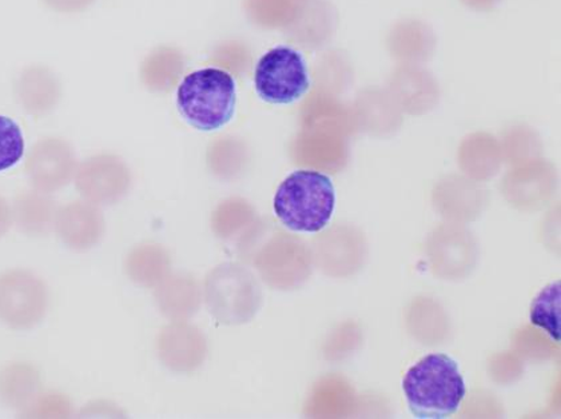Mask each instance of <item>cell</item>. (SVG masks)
<instances>
[{"instance_id":"1f68e13d","label":"cell","mask_w":561,"mask_h":419,"mask_svg":"<svg viewBox=\"0 0 561 419\" xmlns=\"http://www.w3.org/2000/svg\"><path fill=\"white\" fill-rule=\"evenodd\" d=\"M313 88L340 96L355 82V66L343 50H329L316 60Z\"/></svg>"},{"instance_id":"ba28073f","label":"cell","mask_w":561,"mask_h":419,"mask_svg":"<svg viewBox=\"0 0 561 419\" xmlns=\"http://www.w3.org/2000/svg\"><path fill=\"white\" fill-rule=\"evenodd\" d=\"M259 95L273 105H289L309 89L308 67L301 54L290 47H276L260 59L254 72Z\"/></svg>"},{"instance_id":"9a60e30c","label":"cell","mask_w":561,"mask_h":419,"mask_svg":"<svg viewBox=\"0 0 561 419\" xmlns=\"http://www.w3.org/2000/svg\"><path fill=\"white\" fill-rule=\"evenodd\" d=\"M432 202L444 220L466 224L483 214L490 203V193L481 182L467 175L450 174L433 188Z\"/></svg>"},{"instance_id":"cb8c5ba5","label":"cell","mask_w":561,"mask_h":419,"mask_svg":"<svg viewBox=\"0 0 561 419\" xmlns=\"http://www.w3.org/2000/svg\"><path fill=\"white\" fill-rule=\"evenodd\" d=\"M461 172L468 178L486 182L495 178L504 160L499 139L488 132H473L462 139L457 154Z\"/></svg>"},{"instance_id":"3957f363","label":"cell","mask_w":561,"mask_h":419,"mask_svg":"<svg viewBox=\"0 0 561 419\" xmlns=\"http://www.w3.org/2000/svg\"><path fill=\"white\" fill-rule=\"evenodd\" d=\"M402 391L412 415L445 419L459 411L467 387L459 364L447 354H430L408 370Z\"/></svg>"},{"instance_id":"b9f144b4","label":"cell","mask_w":561,"mask_h":419,"mask_svg":"<svg viewBox=\"0 0 561 419\" xmlns=\"http://www.w3.org/2000/svg\"><path fill=\"white\" fill-rule=\"evenodd\" d=\"M469 9L476 11H490L495 9L500 0H461Z\"/></svg>"},{"instance_id":"9c48e42d","label":"cell","mask_w":561,"mask_h":419,"mask_svg":"<svg viewBox=\"0 0 561 419\" xmlns=\"http://www.w3.org/2000/svg\"><path fill=\"white\" fill-rule=\"evenodd\" d=\"M310 252L316 269L322 275L350 278L363 269L368 258V243L358 228L335 223L314 236Z\"/></svg>"},{"instance_id":"74e56055","label":"cell","mask_w":561,"mask_h":419,"mask_svg":"<svg viewBox=\"0 0 561 419\" xmlns=\"http://www.w3.org/2000/svg\"><path fill=\"white\" fill-rule=\"evenodd\" d=\"M23 131L14 119L0 115V173L14 167L24 155Z\"/></svg>"},{"instance_id":"52a82bcc","label":"cell","mask_w":561,"mask_h":419,"mask_svg":"<svg viewBox=\"0 0 561 419\" xmlns=\"http://www.w3.org/2000/svg\"><path fill=\"white\" fill-rule=\"evenodd\" d=\"M50 293L44 279L24 269L0 275V321L15 330L33 329L45 319Z\"/></svg>"},{"instance_id":"d6986e66","label":"cell","mask_w":561,"mask_h":419,"mask_svg":"<svg viewBox=\"0 0 561 419\" xmlns=\"http://www.w3.org/2000/svg\"><path fill=\"white\" fill-rule=\"evenodd\" d=\"M358 131L374 137H389L398 132L404 121L398 102L387 89L367 88L359 91L352 105Z\"/></svg>"},{"instance_id":"d6a6232c","label":"cell","mask_w":561,"mask_h":419,"mask_svg":"<svg viewBox=\"0 0 561 419\" xmlns=\"http://www.w3.org/2000/svg\"><path fill=\"white\" fill-rule=\"evenodd\" d=\"M502 153L504 162L514 167L542 155V141L538 132L527 125H514L503 133Z\"/></svg>"},{"instance_id":"8d00e7d4","label":"cell","mask_w":561,"mask_h":419,"mask_svg":"<svg viewBox=\"0 0 561 419\" xmlns=\"http://www.w3.org/2000/svg\"><path fill=\"white\" fill-rule=\"evenodd\" d=\"M210 60L231 77L248 74L253 66V54L250 47L242 40H225L213 51Z\"/></svg>"},{"instance_id":"7c38bea8","label":"cell","mask_w":561,"mask_h":419,"mask_svg":"<svg viewBox=\"0 0 561 419\" xmlns=\"http://www.w3.org/2000/svg\"><path fill=\"white\" fill-rule=\"evenodd\" d=\"M558 184L557 167L539 158L512 167L500 188L512 208L534 212L550 205L557 194Z\"/></svg>"},{"instance_id":"ab89813d","label":"cell","mask_w":561,"mask_h":419,"mask_svg":"<svg viewBox=\"0 0 561 419\" xmlns=\"http://www.w3.org/2000/svg\"><path fill=\"white\" fill-rule=\"evenodd\" d=\"M94 0H44L48 9L62 14H76V12L87 10Z\"/></svg>"},{"instance_id":"ffe728a7","label":"cell","mask_w":561,"mask_h":419,"mask_svg":"<svg viewBox=\"0 0 561 419\" xmlns=\"http://www.w3.org/2000/svg\"><path fill=\"white\" fill-rule=\"evenodd\" d=\"M358 408L357 394L351 382L340 374H327L310 388L304 415L308 418H350Z\"/></svg>"},{"instance_id":"277c9868","label":"cell","mask_w":561,"mask_h":419,"mask_svg":"<svg viewBox=\"0 0 561 419\" xmlns=\"http://www.w3.org/2000/svg\"><path fill=\"white\" fill-rule=\"evenodd\" d=\"M273 208L278 221L291 232L320 233L335 210L332 179L316 170H297L278 186Z\"/></svg>"},{"instance_id":"7402d4cb","label":"cell","mask_w":561,"mask_h":419,"mask_svg":"<svg viewBox=\"0 0 561 419\" xmlns=\"http://www.w3.org/2000/svg\"><path fill=\"white\" fill-rule=\"evenodd\" d=\"M15 96L24 112L33 117H44L62 98V84L48 67L28 66L16 78Z\"/></svg>"},{"instance_id":"f35d334b","label":"cell","mask_w":561,"mask_h":419,"mask_svg":"<svg viewBox=\"0 0 561 419\" xmlns=\"http://www.w3.org/2000/svg\"><path fill=\"white\" fill-rule=\"evenodd\" d=\"M71 411L70 400L62 394L48 393L39 394L22 415L34 418H69Z\"/></svg>"},{"instance_id":"7a4b0ae2","label":"cell","mask_w":561,"mask_h":419,"mask_svg":"<svg viewBox=\"0 0 561 419\" xmlns=\"http://www.w3.org/2000/svg\"><path fill=\"white\" fill-rule=\"evenodd\" d=\"M237 246L241 258L274 290L300 289L313 275L308 243L271 221L259 218Z\"/></svg>"},{"instance_id":"5bb4252c","label":"cell","mask_w":561,"mask_h":419,"mask_svg":"<svg viewBox=\"0 0 561 419\" xmlns=\"http://www.w3.org/2000/svg\"><path fill=\"white\" fill-rule=\"evenodd\" d=\"M157 356L164 368L188 374L204 366L209 344L203 330L187 321L170 322L156 339Z\"/></svg>"},{"instance_id":"83f0119b","label":"cell","mask_w":561,"mask_h":419,"mask_svg":"<svg viewBox=\"0 0 561 419\" xmlns=\"http://www.w3.org/2000/svg\"><path fill=\"white\" fill-rule=\"evenodd\" d=\"M185 67V56L179 48L160 46L154 48L140 65V81L151 93H169L179 84Z\"/></svg>"},{"instance_id":"30bf717a","label":"cell","mask_w":561,"mask_h":419,"mask_svg":"<svg viewBox=\"0 0 561 419\" xmlns=\"http://www.w3.org/2000/svg\"><path fill=\"white\" fill-rule=\"evenodd\" d=\"M425 248L432 271L447 281L466 279L478 264V241L465 224H440L430 234Z\"/></svg>"},{"instance_id":"44dd1931","label":"cell","mask_w":561,"mask_h":419,"mask_svg":"<svg viewBox=\"0 0 561 419\" xmlns=\"http://www.w3.org/2000/svg\"><path fill=\"white\" fill-rule=\"evenodd\" d=\"M154 301L170 322L192 319L204 303L203 284L185 272H172L154 288Z\"/></svg>"},{"instance_id":"ac0fdd59","label":"cell","mask_w":561,"mask_h":419,"mask_svg":"<svg viewBox=\"0 0 561 419\" xmlns=\"http://www.w3.org/2000/svg\"><path fill=\"white\" fill-rule=\"evenodd\" d=\"M339 23V11L329 0H302L284 34L293 45L316 51L331 44Z\"/></svg>"},{"instance_id":"836d02e7","label":"cell","mask_w":561,"mask_h":419,"mask_svg":"<svg viewBox=\"0 0 561 419\" xmlns=\"http://www.w3.org/2000/svg\"><path fill=\"white\" fill-rule=\"evenodd\" d=\"M302 0H243V9L255 26L284 30L289 26Z\"/></svg>"},{"instance_id":"5b68a950","label":"cell","mask_w":561,"mask_h":419,"mask_svg":"<svg viewBox=\"0 0 561 419\" xmlns=\"http://www.w3.org/2000/svg\"><path fill=\"white\" fill-rule=\"evenodd\" d=\"M236 105L234 78L216 67L192 72L176 90L182 118L199 131H215L228 125Z\"/></svg>"},{"instance_id":"d4e9b609","label":"cell","mask_w":561,"mask_h":419,"mask_svg":"<svg viewBox=\"0 0 561 419\" xmlns=\"http://www.w3.org/2000/svg\"><path fill=\"white\" fill-rule=\"evenodd\" d=\"M172 270V254L160 243H139L125 258L126 276L140 288L154 289Z\"/></svg>"},{"instance_id":"f1b7e54d","label":"cell","mask_w":561,"mask_h":419,"mask_svg":"<svg viewBox=\"0 0 561 419\" xmlns=\"http://www.w3.org/2000/svg\"><path fill=\"white\" fill-rule=\"evenodd\" d=\"M257 220V210L249 200L231 197L224 199L213 210L210 228L218 240L238 243Z\"/></svg>"},{"instance_id":"484cf974","label":"cell","mask_w":561,"mask_h":419,"mask_svg":"<svg viewBox=\"0 0 561 419\" xmlns=\"http://www.w3.org/2000/svg\"><path fill=\"white\" fill-rule=\"evenodd\" d=\"M252 153L249 144L236 136H222L211 141L206 150V166L213 177L236 182L247 174Z\"/></svg>"},{"instance_id":"8992f818","label":"cell","mask_w":561,"mask_h":419,"mask_svg":"<svg viewBox=\"0 0 561 419\" xmlns=\"http://www.w3.org/2000/svg\"><path fill=\"white\" fill-rule=\"evenodd\" d=\"M203 289L207 312L227 326L249 324L264 303L257 276L243 264L224 263L213 267Z\"/></svg>"},{"instance_id":"4fadbf2b","label":"cell","mask_w":561,"mask_h":419,"mask_svg":"<svg viewBox=\"0 0 561 419\" xmlns=\"http://www.w3.org/2000/svg\"><path fill=\"white\" fill-rule=\"evenodd\" d=\"M24 168L35 190L53 194L75 181L78 161L69 142L58 137H46L28 151Z\"/></svg>"},{"instance_id":"6da1fadb","label":"cell","mask_w":561,"mask_h":419,"mask_svg":"<svg viewBox=\"0 0 561 419\" xmlns=\"http://www.w3.org/2000/svg\"><path fill=\"white\" fill-rule=\"evenodd\" d=\"M357 132L352 106L313 88L300 107V130L291 139L290 160L297 167L324 174L344 172L351 160V138Z\"/></svg>"},{"instance_id":"603a6c76","label":"cell","mask_w":561,"mask_h":419,"mask_svg":"<svg viewBox=\"0 0 561 419\" xmlns=\"http://www.w3.org/2000/svg\"><path fill=\"white\" fill-rule=\"evenodd\" d=\"M437 38L428 23L420 20L396 22L387 35V48L400 65H423L436 51Z\"/></svg>"},{"instance_id":"4316f807","label":"cell","mask_w":561,"mask_h":419,"mask_svg":"<svg viewBox=\"0 0 561 419\" xmlns=\"http://www.w3.org/2000/svg\"><path fill=\"white\" fill-rule=\"evenodd\" d=\"M12 220L22 233L30 236H45L54 230L58 206L50 194L26 190L18 194L11 206Z\"/></svg>"},{"instance_id":"d590c367","label":"cell","mask_w":561,"mask_h":419,"mask_svg":"<svg viewBox=\"0 0 561 419\" xmlns=\"http://www.w3.org/2000/svg\"><path fill=\"white\" fill-rule=\"evenodd\" d=\"M363 344V333L356 322L340 324L325 339L322 356L328 362H343L356 353Z\"/></svg>"},{"instance_id":"8fae6325","label":"cell","mask_w":561,"mask_h":419,"mask_svg":"<svg viewBox=\"0 0 561 419\" xmlns=\"http://www.w3.org/2000/svg\"><path fill=\"white\" fill-rule=\"evenodd\" d=\"M75 182L81 197L101 208L121 202L130 193L133 173L121 156L96 154L79 163Z\"/></svg>"},{"instance_id":"e0dca14e","label":"cell","mask_w":561,"mask_h":419,"mask_svg":"<svg viewBox=\"0 0 561 419\" xmlns=\"http://www.w3.org/2000/svg\"><path fill=\"white\" fill-rule=\"evenodd\" d=\"M402 113L428 114L440 102L442 90L435 75L421 65H399L388 79V89Z\"/></svg>"},{"instance_id":"e575fe53","label":"cell","mask_w":561,"mask_h":419,"mask_svg":"<svg viewBox=\"0 0 561 419\" xmlns=\"http://www.w3.org/2000/svg\"><path fill=\"white\" fill-rule=\"evenodd\" d=\"M530 324L539 327L553 342H560L561 334V283L548 287L536 296L530 306Z\"/></svg>"},{"instance_id":"60d3db41","label":"cell","mask_w":561,"mask_h":419,"mask_svg":"<svg viewBox=\"0 0 561 419\" xmlns=\"http://www.w3.org/2000/svg\"><path fill=\"white\" fill-rule=\"evenodd\" d=\"M14 220H12L11 206L2 196H0V238L9 233Z\"/></svg>"},{"instance_id":"2e32d148","label":"cell","mask_w":561,"mask_h":419,"mask_svg":"<svg viewBox=\"0 0 561 419\" xmlns=\"http://www.w3.org/2000/svg\"><path fill=\"white\" fill-rule=\"evenodd\" d=\"M54 232L75 252H88L100 245L106 233V221L100 206L88 200H72L60 206Z\"/></svg>"},{"instance_id":"f546056e","label":"cell","mask_w":561,"mask_h":419,"mask_svg":"<svg viewBox=\"0 0 561 419\" xmlns=\"http://www.w3.org/2000/svg\"><path fill=\"white\" fill-rule=\"evenodd\" d=\"M39 391L41 375L32 364L12 363L0 372V399L12 409L26 410Z\"/></svg>"},{"instance_id":"4dcf8cb0","label":"cell","mask_w":561,"mask_h":419,"mask_svg":"<svg viewBox=\"0 0 561 419\" xmlns=\"http://www.w3.org/2000/svg\"><path fill=\"white\" fill-rule=\"evenodd\" d=\"M407 325L413 337L424 345L444 344L448 338L449 319L444 309L432 299H416L408 312Z\"/></svg>"}]
</instances>
